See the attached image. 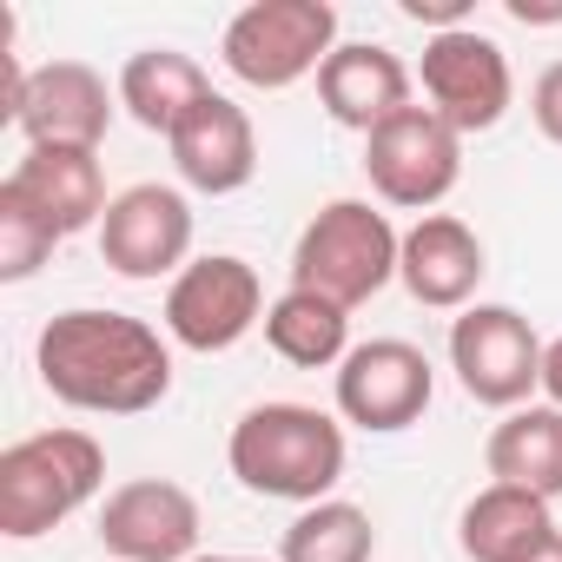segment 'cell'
Wrapping results in <instances>:
<instances>
[{"label": "cell", "mask_w": 562, "mask_h": 562, "mask_svg": "<svg viewBox=\"0 0 562 562\" xmlns=\"http://www.w3.org/2000/svg\"><path fill=\"white\" fill-rule=\"evenodd\" d=\"M529 113H536L542 139H555V146H562V60H555V67H542V80H536V93H529Z\"/></svg>", "instance_id": "obj_24"}, {"label": "cell", "mask_w": 562, "mask_h": 562, "mask_svg": "<svg viewBox=\"0 0 562 562\" xmlns=\"http://www.w3.org/2000/svg\"><path fill=\"white\" fill-rule=\"evenodd\" d=\"M14 126H27V146H87V153H100V139L113 126V93L87 60H54L27 80V100H21Z\"/></svg>", "instance_id": "obj_15"}, {"label": "cell", "mask_w": 562, "mask_h": 562, "mask_svg": "<svg viewBox=\"0 0 562 562\" xmlns=\"http://www.w3.org/2000/svg\"><path fill=\"white\" fill-rule=\"evenodd\" d=\"M450 371L457 384L490 411H522L529 391H542V345L522 312L509 305H470L450 325Z\"/></svg>", "instance_id": "obj_6"}, {"label": "cell", "mask_w": 562, "mask_h": 562, "mask_svg": "<svg viewBox=\"0 0 562 562\" xmlns=\"http://www.w3.org/2000/svg\"><path fill=\"white\" fill-rule=\"evenodd\" d=\"M41 384L93 417H139L172 391V351L146 318L126 312H60L34 345Z\"/></svg>", "instance_id": "obj_1"}, {"label": "cell", "mask_w": 562, "mask_h": 562, "mask_svg": "<svg viewBox=\"0 0 562 562\" xmlns=\"http://www.w3.org/2000/svg\"><path fill=\"white\" fill-rule=\"evenodd\" d=\"M542 391H549V404L562 411V338L542 345Z\"/></svg>", "instance_id": "obj_27"}, {"label": "cell", "mask_w": 562, "mask_h": 562, "mask_svg": "<svg viewBox=\"0 0 562 562\" xmlns=\"http://www.w3.org/2000/svg\"><path fill=\"white\" fill-rule=\"evenodd\" d=\"M437 371L404 338H371L338 364V411L358 430H411L430 411Z\"/></svg>", "instance_id": "obj_10"}, {"label": "cell", "mask_w": 562, "mask_h": 562, "mask_svg": "<svg viewBox=\"0 0 562 562\" xmlns=\"http://www.w3.org/2000/svg\"><path fill=\"white\" fill-rule=\"evenodd\" d=\"M106 483V450L87 430H41L0 450V536L34 542Z\"/></svg>", "instance_id": "obj_3"}, {"label": "cell", "mask_w": 562, "mask_h": 562, "mask_svg": "<svg viewBox=\"0 0 562 562\" xmlns=\"http://www.w3.org/2000/svg\"><path fill=\"white\" fill-rule=\"evenodd\" d=\"M212 93V80H205V67L192 60V54H179V47H146V54H133L126 67H120V106L146 126V133H179V120L199 106Z\"/></svg>", "instance_id": "obj_20"}, {"label": "cell", "mask_w": 562, "mask_h": 562, "mask_svg": "<svg viewBox=\"0 0 562 562\" xmlns=\"http://www.w3.org/2000/svg\"><path fill=\"white\" fill-rule=\"evenodd\" d=\"M8 186L21 192V199H34L54 225H60V238L67 232H80V225H100L106 218V172H100V153H87V146H27V159L8 172Z\"/></svg>", "instance_id": "obj_17"}, {"label": "cell", "mask_w": 562, "mask_h": 562, "mask_svg": "<svg viewBox=\"0 0 562 562\" xmlns=\"http://www.w3.org/2000/svg\"><path fill=\"white\" fill-rule=\"evenodd\" d=\"M364 172L384 205L424 212L463 179V133H450L430 106H404L364 139Z\"/></svg>", "instance_id": "obj_8"}, {"label": "cell", "mask_w": 562, "mask_h": 562, "mask_svg": "<svg viewBox=\"0 0 562 562\" xmlns=\"http://www.w3.org/2000/svg\"><path fill=\"white\" fill-rule=\"evenodd\" d=\"M483 238L463 225V218H450V212H424L411 232H404V251H397V278L411 285V299L417 305H430V312H457V305H470L476 299V285H483Z\"/></svg>", "instance_id": "obj_14"}, {"label": "cell", "mask_w": 562, "mask_h": 562, "mask_svg": "<svg viewBox=\"0 0 562 562\" xmlns=\"http://www.w3.org/2000/svg\"><path fill=\"white\" fill-rule=\"evenodd\" d=\"M509 14H516L522 27H555V21H562V0H509Z\"/></svg>", "instance_id": "obj_26"}, {"label": "cell", "mask_w": 562, "mask_h": 562, "mask_svg": "<svg viewBox=\"0 0 562 562\" xmlns=\"http://www.w3.org/2000/svg\"><path fill=\"white\" fill-rule=\"evenodd\" d=\"M338 54V8L331 0H251L232 14L218 60L232 67V80L258 87V93H285L305 74H318Z\"/></svg>", "instance_id": "obj_5"}, {"label": "cell", "mask_w": 562, "mask_h": 562, "mask_svg": "<svg viewBox=\"0 0 562 562\" xmlns=\"http://www.w3.org/2000/svg\"><path fill=\"white\" fill-rule=\"evenodd\" d=\"M54 245H60V225L34 199H21L14 186H0V278H8V285H27V278L54 258Z\"/></svg>", "instance_id": "obj_23"}, {"label": "cell", "mask_w": 562, "mask_h": 562, "mask_svg": "<svg viewBox=\"0 0 562 562\" xmlns=\"http://www.w3.org/2000/svg\"><path fill=\"white\" fill-rule=\"evenodd\" d=\"M483 463L496 483L509 490H529V496H562V411L555 404H522L509 411L490 443H483Z\"/></svg>", "instance_id": "obj_19"}, {"label": "cell", "mask_w": 562, "mask_h": 562, "mask_svg": "<svg viewBox=\"0 0 562 562\" xmlns=\"http://www.w3.org/2000/svg\"><path fill=\"white\" fill-rule=\"evenodd\" d=\"M265 345L285 358V364H299V371H325V364H345L351 351V312L345 305H331V299H318V292H285V299H271V312H265Z\"/></svg>", "instance_id": "obj_21"}, {"label": "cell", "mask_w": 562, "mask_h": 562, "mask_svg": "<svg viewBox=\"0 0 562 562\" xmlns=\"http://www.w3.org/2000/svg\"><path fill=\"white\" fill-rule=\"evenodd\" d=\"M404 14L430 21L437 34H457V27H470V0H404Z\"/></svg>", "instance_id": "obj_25"}, {"label": "cell", "mask_w": 562, "mask_h": 562, "mask_svg": "<svg viewBox=\"0 0 562 562\" xmlns=\"http://www.w3.org/2000/svg\"><path fill=\"white\" fill-rule=\"evenodd\" d=\"M192 562H258V555H192Z\"/></svg>", "instance_id": "obj_29"}, {"label": "cell", "mask_w": 562, "mask_h": 562, "mask_svg": "<svg viewBox=\"0 0 562 562\" xmlns=\"http://www.w3.org/2000/svg\"><path fill=\"white\" fill-rule=\"evenodd\" d=\"M100 542H106V562H192L199 503L166 476L120 483L100 509Z\"/></svg>", "instance_id": "obj_12"}, {"label": "cell", "mask_w": 562, "mask_h": 562, "mask_svg": "<svg viewBox=\"0 0 562 562\" xmlns=\"http://www.w3.org/2000/svg\"><path fill=\"white\" fill-rule=\"evenodd\" d=\"M166 146H172L179 179H186L192 192H212V199L251 186V172H258V133H251L245 106L225 100V93H205V100L179 120V133H172Z\"/></svg>", "instance_id": "obj_13"}, {"label": "cell", "mask_w": 562, "mask_h": 562, "mask_svg": "<svg viewBox=\"0 0 562 562\" xmlns=\"http://www.w3.org/2000/svg\"><path fill=\"white\" fill-rule=\"evenodd\" d=\"M555 536V516L542 496L529 490H509V483H490L463 503V522H457V542L470 562H522L536 555L542 542Z\"/></svg>", "instance_id": "obj_18"}, {"label": "cell", "mask_w": 562, "mask_h": 562, "mask_svg": "<svg viewBox=\"0 0 562 562\" xmlns=\"http://www.w3.org/2000/svg\"><path fill=\"white\" fill-rule=\"evenodd\" d=\"M397 251L404 238L391 232V218L364 199H331L305 232H299V251H292V285L299 292H318L331 305H364L378 299L391 278H397Z\"/></svg>", "instance_id": "obj_4"}, {"label": "cell", "mask_w": 562, "mask_h": 562, "mask_svg": "<svg viewBox=\"0 0 562 562\" xmlns=\"http://www.w3.org/2000/svg\"><path fill=\"white\" fill-rule=\"evenodd\" d=\"M522 562H562V529H555V536H549V542H542L536 555H522Z\"/></svg>", "instance_id": "obj_28"}, {"label": "cell", "mask_w": 562, "mask_h": 562, "mask_svg": "<svg viewBox=\"0 0 562 562\" xmlns=\"http://www.w3.org/2000/svg\"><path fill=\"white\" fill-rule=\"evenodd\" d=\"M424 93H430V113L450 126V133H490L503 113H509V54L476 34V27H457V34H430L424 47Z\"/></svg>", "instance_id": "obj_9"}, {"label": "cell", "mask_w": 562, "mask_h": 562, "mask_svg": "<svg viewBox=\"0 0 562 562\" xmlns=\"http://www.w3.org/2000/svg\"><path fill=\"white\" fill-rule=\"evenodd\" d=\"M186 251H192V205L186 192L172 186H126L106 218H100V258L120 271V278H159V271H186Z\"/></svg>", "instance_id": "obj_11"}, {"label": "cell", "mask_w": 562, "mask_h": 562, "mask_svg": "<svg viewBox=\"0 0 562 562\" xmlns=\"http://www.w3.org/2000/svg\"><path fill=\"white\" fill-rule=\"evenodd\" d=\"M265 285L258 271L232 251H212V258H192L172 292H166V331L186 345V351H232L251 325H265Z\"/></svg>", "instance_id": "obj_7"}, {"label": "cell", "mask_w": 562, "mask_h": 562, "mask_svg": "<svg viewBox=\"0 0 562 562\" xmlns=\"http://www.w3.org/2000/svg\"><path fill=\"white\" fill-rule=\"evenodd\" d=\"M318 100L338 126L351 133H378L384 120H397L411 106V67L391 54V47H371V41H351L338 47L325 67H318Z\"/></svg>", "instance_id": "obj_16"}, {"label": "cell", "mask_w": 562, "mask_h": 562, "mask_svg": "<svg viewBox=\"0 0 562 562\" xmlns=\"http://www.w3.org/2000/svg\"><path fill=\"white\" fill-rule=\"evenodd\" d=\"M225 463L251 496H278V503L312 509L345 476V430L312 404H251L232 424Z\"/></svg>", "instance_id": "obj_2"}, {"label": "cell", "mask_w": 562, "mask_h": 562, "mask_svg": "<svg viewBox=\"0 0 562 562\" xmlns=\"http://www.w3.org/2000/svg\"><path fill=\"white\" fill-rule=\"evenodd\" d=\"M378 555V529L358 503H312L299 509V522L285 529V542H278V562H371Z\"/></svg>", "instance_id": "obj_22"}]
</instances>
